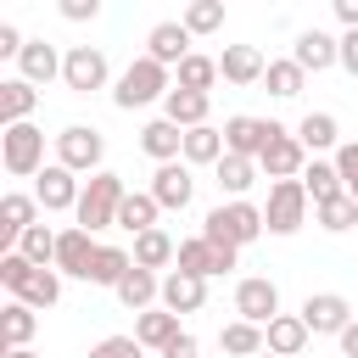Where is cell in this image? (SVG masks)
<instances>
[{
	"mask_svg": "<svg viewBox=\"0 0 358 358\" xmlns=\"http://www.w3.org/2000/svg\"><path fill=\"white\" fill-rule=\"evenodd\" d=\"M0 280H6V291H11L17 302H28V308H56V302H62V274H56V268H34L22 252H0Z\"/></svg>",
	"mask_w": 358,
	"mask_h": 358,
	"instance_id": "cell-1",
	"label": "cell"
},
{
	"mask_svg": "<svg viewBox=\"0 0 358 358\" xmlns=\"http://www.w3.org/2000/svg\"><path fill=\"white\" fill-rule=\"evenodd\" d=\"M268 224H263V207H252V201H218L207 218H201V241H213V246H252L257 235H263Z\"/></svg>",
	"mask_w": 358,
	"mask_h": 358,
	"instance_id": "cell-2",
	"label": "cell"
},
{
	"mask_svg": "<svg viewBox=\"0 0 358 358\" xmlns=\"http://www.w3.org/2000/svg\"><path fill=\"white\" fill-rule=\"evenodd\" d=\"M168 90H173V78H168V67H162V62H151V56H140V62H129V67H123V78H117V90H112V101H117L123 112H134V106H151V101H168Z\"/></svg>",
	"mask_w": 358,
	"mask_h": 358,
	"instance_id": "cell-3",
	"label": "cell"
},
{
	"mask_svg": "<svg viewBox=\"0 0 358 358\" xmlns=\"http://www.w3.org/2000/svg\"><path fill=\"white\" fill-rule=\"evenodd\" d=\"M123 196H129V190H123V173L101 168V173L84 185V196H78V213H73V218H78V229H90V235H95V229L117 224V207H123Z\"/></svg>",
	"mask_w": 358,
	"mask_h": 358,
	"instance_id": "cell-4",
	"label": "cell"
},
{
	"mask_svg": "<svg viewBox=\"0 0 358 358\" xmlns=\"http://www.w3.org/2000/svg\"><path fill=\"white\" fill-rule=\"evenodd\" d=\"M0 162H6V173H17V179L45 173V129H34V123H11V129L0 134Z\"/></svg>",
	"mask_w": 358,
	"mask_h": 358,
	"instance_id": "cell-5",
	"label": "cell"
},
{
	"mask_svg": "<svg viewBox=\"0 0 358 358\" xmlns=\"http://www.w3.org/2000/svg\"><path fill=\"white\" fill-rule=\"evenodd\" d=\"M101 157H106V140H101V129H90V123H67L62 134H56V162L62 168H73V173H101Z\"/></svg>",
	"mask_w": 358,
	"mask_h": 358,
	"instance_id": "cell-6",
	"label": "cell"
},
{
	"mask_svg": "<svg viewBox=\"0 0 358 358\" xmlns=\"http://www.w3.org/2000/svg\"><path fill=\"white\" fill-rule=\"evenodd\" d=\"M263 224H268V235H296V229L308 224V190H302V179H280V185H268Z\"/></svg>",
	"mask_w": 358,
	"mask_h": 358,
	"instance_id": "cell-7",
	"label": "cell"
},
{
	"mask_svg": "<svg viewBox=\"0 0 358 358\" xmlns=\"http://www.w3.org/2000/svg\"><path fill=\"white\" fill-rule=\"evenodd\" d=\"M257 168H263L274 185H280V179H302V168H308V145H302L291 129H280V123H274V134H268V145H263Z\"/></svg>",
	"mask_w": 358,
	"mask_h": 358,
	"instance_id": "cell-8",
	"label": "cell"
},
{
	"mask_svg": "<svg viewBox=\"0 0 358 358\" xmlns=\"http://www.w3.org/2000/svg\"><path fill=\"white\" fill-rule=\"evenodd\" d=\"M235 313L246 319V324H274L280 319V285L274 280H263V274H246L241 285H235Z\"/></svg>",
	"mask_w": 358,
	"mask_h": 358,
	"instance_id": "cell-9",
	"label": "cell"
},
{
	"mask_svg": "<svg viewBox=\"0 0 358 358\" xmlns=\"http://www.w3.org/2000/svg\"><path fill=\"white\" fill-rule=\"evenodd\" d=\"M62 84H67L73 95H95V90H106V56H101L95 45H73V50L62 56Z\"/></svg>",
	"mask_w": 358,
	"mask_h": 358,
	"instance_id": "cell-10",
	"label": "cell"
},
{
	"mask_svg": "<svg viewBox=\"0 0 358 358\" xmlns=\"http://www.w3.org/2000/svg\"><path fill=\"white\" fill-rule=\"evenodd\" d=\"M302 324H308V336H341L352 324V302L341 291H319L302 302Z\"/></svg>",
	"mask_w": 358,
	"mask_h": 358,
	"instance_id": "cell-11",
	"label": "cell"
},
{
	"mask_svg": "<svg viewBox=\"0 0 358 358\" xmlns=\"http://www.w3.org/2000/svg\"><path fill=\"white\" fill-rule=\"evenodd\" d=\"M268 134H274V117H246V112H235V117H224V151L229 157H263V145H268Z\"/></svg>",
	"mask_w": 358,
	"mask_h": 358,
	"instance_id": "cell-12",
	"label": "cell"
},
{
	"mask_svg": "<svg viewBox=\"0 0 358 358\" xmlns=\"http://www.w3.org/2000/svg\"><path fill=\"white\" fill-rule=\"evenodd\" d=\"M34 196H39V207H45V213H78V196H84V185L73 179V168L50 162V168L39 173V185H34Z\"/></svg>",
	"mask_w": 358,
	"mask_h": 358,
	"instance_id": "cell-13",
	"label": "cell"
},
{
	"mask_svg": "<svg viewBox=\"0 0 358 358\" xmlns=\"http://www.w3.org/2000/svg\"><path fill=\"white\" fill-rule=\"evenodd\" d=\"M34 218H39V196H22V190L0 196V241H6V252H17V241L34 229Z\"/></svg>",
	"mask_w": 358,
	"mask_h": 358,
	"instance_id": "cell-14",
	"label": "cell"
},
{
	"mask_svg": "<svg viewBox=\"0 0 358 358\" xmlns=\"http://www.w3.org/2000/svg\"><path fill=\"white\" fill-rule=\"evenodd\" d=\"M190 190H196V179H190V168H185V162H162V168L151 173V196H157V207H162V213L190 207Z\"/></svg>",
	"mask_w": 358,
	"mask_h": 358,
	"instance_id": "cell-15",
	"label": "cell"
},
{
	"mask_svg": "<svg viewBox=\"0 0 358 358\" xmlns=\"http://www.w3.org/2000/svg\"><path fill=\"white\" fill-rule=\"evenodd\" d=\"M95 241H90V229H62L56 235V274H78V280H90V263H95Z\"/></svg>",
	"mask_w": 358,
	"mask_h": 358,
	"instance_id": "cell-16",
	"label": "cell"
},
{
	"mask_svg": "<svg viewBox=\"0 0 358 358\" xmlns=\"http://www.w3.org/2000/svg\"><path fill=\"white\" fill-rule=\"evenodd\" d=\"M291 62H296L302 73H324V67H336V62H341V39H330L324 28H308V34H296Z\"/></svg>",
	"mask_w": 358,
	"mask_h": 358,
	"instance_id": "cell-17",
	"label": "cell"
},
{
	"mask_svg": "<svg viewBox=\"0 0 358 358\" xmlns=\"http://www.w3.org/2000/svg\"><path fill=\"white\" fill-rule=\"evenodd\" d=\"M145 56L162 62V67H179V62L190 56V28H185V22H157V28L145 34Z\"/></svg>",
	"mask_w": 358,
	"mask_h": 358,
	"instance_id": "cell-18",
	"label": "cell"
},
{
	"mask_svg": "<svg viewBox=\"0 0 358 358\" xmlns=\"http://www.w3.org/2000/svg\"><path fill=\"white\" fill-rule=\"evenodd\" d=\"M263 73H268V62H263L257 45H224V56H218V78L224 84H257Z\"/></svg>",
	"mask_w": 358,
	"mask_h": 358,
	"instance_id": "cell-19",
	"label": "cell"
},
{
	"mask_svg": "<svg viewBox=\"0 0 358 358\" xmlns=\"http://www.w3.org/2000/svg\"><path fill=\"white\" fill-rule=\"evenodd\" d=\"M140 151L157 157V168H162V162H179V157H185V129L168 123V117H151V123L140 129Z\"/></svg>",
	"mask_w": 358,
	"mask_h": 358,
	"instance_id": "cell-20",
	"label": "cell"
},
{
	"mask_svg": "<svg viewBox=\"0 0 358 358\" xmlns=\"http://www.w3.org/2000/svg\"><path fill=\"white\" fill-rule=\"evenodd\" d=\"M207 302V280H196V274H162V308L168 313H196Z\"/></svg>",
	"mask_w": 358,
	"mask_h": 358,
	"instance_id": "cell-21",
	"label": "cell"
},
{
	"mask_svg": "<svg viewBox=\"0 0 358 358\" xmlns=\"http://www.w3.org/2000/svg\"><path fill=\"white\" fill-rule=\"evenodd\" d=\"M117 302L129 308V313H151V302H162V280L151 274V268H129V280L117 285Z\"/></svg>",
	"mask_w": 358,
	"mask_h": 358,
	"instance_id": "cell-22",
	"label": "cell"
},
{
	"mask_svg": "<svg viewBox=\"0 0 358 358\" xmlns=\"http://www.w3.org/2000/svg\"><path fill=\"white\" fill-rule=\"evenodd\" d=\"M17 67H22L28 84H50V78H62V56H56V45H45V39H28L22 56H17Z\"/></svg>",
	"mask_w": 358,
	"mask_h": 358,
	"instance_id": "cell-23",
	"label": "cell"
},
{
	"mask_svg": "<svg viewBox=\"0 0 358 358\" xmlns=\"http://www.w3.org/2000/svg\"><path fill=\"white\" fill-rule=\"evenodd\" d=\"M39 106V90L28 84V78H6L0 84V129H11V123H28V112Z\"/></svg>",
	"mask_w": 358,
	"mask_h": 358,
	"instance_id": "cell-24",
	"label": "cell"
},
{
	"mask_svg": "<svg viewBox=\"0 0 358 358\" xmlns=\"http://www.w3.org/2000/svg\"><path fill=\"white\" fill-rule=\"evenodd\" d=\"M207 106H213L207 95H196V90H179V84H173V90H168V101H162V117H168V123H179V129H201V123H207Z\"/></svg>",
	"mask_w": 358,
	"mask_h": 358,
	"instance_id": "cell-25",
	"label": "cell"
},
{
	"mask_svg": "<svg viewBox=\"0 0 358 358\" xmlns=\"http://www.w3.org/2000/svg\"><path fill=\"white\" fill-rule=\"evenodd\" d=\"M179 336H185V330H179V313H168V308H151V313L134 319V341H140V347H157V352H162V347L179 341Z\"/></svg>",
	"mask_w": 358,
	"mask_h": 358,
	"instance_id": "cell-26",
	"label": "cell"
},
{
	"mask_svg": "<svg viewBox=\"0 0 358 358\" xmlns=\"http://www.w3.org/2000/svg\"><path fill=\"white\" fill-rule=\"evenodd\" d=\"M218 347H224L229 358H257V352H268V336H263V324L229 319V324L218 330Z\"/></svg>",
	"mask_w": 358,
	"mask_h": 358,
	"instance_id": "cell-27",
	"label": "cell"
},
{
	"mask_svg": "<svg viewBox=\"0 0 358 358\" xmlns=\"http://www.w3.org/2000/svg\"><path fill=\"white\" fill-rule=\"evenodd\" d=\"M302 190H308V201L313 207H324V201H336V196H347V185H341V173H336V162H308L302 168Z\"/></svg>",
	"mask_w": 358,
	"mask_h": 358,
	"instance_id": "cell-28",
	"label": "cell"
},
{
	"mask_svg": "<svg viewBox=\"0 0 358 358\" xmlns=\"http://www.w3.org/2000/svg\"><path fill=\"white\" fill-rule=\"evenodd\" d=\"M157 196L151 190H129L123 196V207H117V229H129V235H145V229H157Z\"/></svg>",
	"mask_w": 358,
	"mask_h": 358,
	"instance_id": "cell-29",
	"label": "cell"
},
{
	"mask_svg": "<svg viewBox=\"0 0 358 358\" xmlns=\"http://www.w3.org/2000/svg\"><path fill=\"white\" fill-rule=\"evenodd\" d=\"M34 330H39V313H34L28 302H17V296H11V302L0 308V336H6V352H11V347H28V341H34Z\"/></svg>",
	"mask_w": 358,
	"mask_h": 358,
	"instance_id": "cell-30",
	"label": "cell"
},
{
	"mask_svg": "<svg viewBox=\"0 0 358 358\" xmlns=\"http://www.w3.org/2000/svg\"><path fill=\"white\" fill-rule=\"evenodd\" d=\"M263 336H268V352H274V358H296V352L308 347V324H302V313H280Z\"/></svg>",
	"mask_w": 358,
	"mask_h": 358,
	"instance_id": "cell-31",
	"label": "cell"
},
{
	"mask_svg": "<svg viewBox=\"0 0 358 358\" xmlns=\"http://www.w3.org/2000/svg\"><path fill=\"white\" fill-rule=\"evenodd\" d=\"M173 257H179V246H173L168 229H145V235H134V263H140V268L157 274V268H168Z\"/></svg>",
	"mask_w": 358,
	"mask_h": 358,
	"instance_id": "cell-32",
	"label": "cell"
},
{
	"mask_svg": "<svg viewBox=\"0 0 358 358\" xmlns=\"http://www.w3.org/2000/svg\"><path fill=\"white\" fill-rule=\"evenodd\" d=\"M129 268H134V252H123V246H101L95 252V263H90V285H123L129 280Z\"/></svg>",
	"mask_w": 358,
	"mask_h": 358,
	"instance_id": "cell-33",
	"label": "cell"
},
{
	"mask_svg": "<svg viewBox=\"0 0 358 358\" xmlns=\"http://www.w3.org/2000/svg\"><path fill=\"white\" fill-rule=\"evenodd\" d=\"M185 162H224V129L201 123V129H185Z\"/></svg>",
	"mask_w": 358,
	"mask_h": 358,
	"instance_id": "cell-34",
	"label": "cell"
},
{
	"mask_svg": "<svg viewBox=\"0 0 358 358\" xmlns=\"http://www.w3.org/2000/svg\"><path fill=\"white\" fill-rule=\"evenodd\" d=\"M173 73H179L173 84H179V90H196V95H207V90L218 84V62H213V56H196V50H190Z\"/></svg>",
	"mask_w": 358,
	"mask_h": 358,
	"instance_id": "cell-35",
	"label": "cell"
},
{
	"mask_svg": "<svg viewBox=\"0 0 358 358\" xmlns=\"http://www.w3.org/2000/svg\"><path fill=\"white\" fill-rule=\"evenodd\" d=\"M252 179H257V162H252V157H229V151H224V162H218V190H229L235 201H246Z\"/></svg>",
	"mask_w": 358,
	"mask_h": 358,
	"instance_id": "cell-36",
	"label": "cell"
},
{
	"mask_svg": "<svg viewBox=\"0 0 358 358\" xmlns=\"http://www.w3.org/2000/svg\"><path fill=\"white\" fill-rule=\"evenodd\" d=\"M173 268H179V274H196V280H207V274H218V257H213V246H207L201 235H190V241H179V257H173Z\"/></svg>",
	"mask_w": 358,
	"mask_h": 358,
	"instance_id": "cell-37",
	"label": "cell"
},
{
	"mask_svg": "<svg viewBox=\"0 0 358 358\" xmlns=\"http://www.w3.org/2000/svg\"><path fill=\"white\" fill-rule=\"evenodd\" d=\"M296 140H302L308 151H330V145L341 140V129H336V117H330V112H308V117L296 123Z\"/></svg>",
	"mask_w": 358,
	"mask_h": 358,
	"instance_id": "cell-38",
	"label": "cell"
},
{
	"mask_svg": "<svg viewBox=\"0 0 358 358\" xmlns=\"http://www.w3.org/2000/svg\"><path fill=\"white\" fill-rule=\"evenodd\" d=\"M263 84H268V95H280V101H291V95H302V84H308V73L285 56V62H268V73H263Z\"/></svg>",
	"mask_w": 358,
	"mask_h": 358,
	"instance_id": "cell-39",
	"label": "cell"
},
{
	"mask_svg": "<svg viewBox=\"0 0 358 358\" xmlns=\"http://www.w3.org/2000/svg\"><path fill=\"white\" fill-rule=\"evenodd\" d=\"M179 22L190 28V39H196V34H218V28H224V0H190Z\"/></svg>",
	"mask_w": 358,
	"mask_h": 358,
	"instance_id": "cell-40",
	"label": "cell"
},
{
	"mask_svg": "<svg viewBox=\"0 0 358 358\" xmlns=\"http://www.w3.org/2000/svg\"><path fill=\"white\" fill-rule=\"evenodd\" d=\"M17 252H22V257H28L34 268H56V235H50L45 224H34V229H28L22 241H17Z\"/></svg>",
	"mask_w": 358,
	"mask_h": 358,
	"instance_id": "cell-41",
	"label": "cell"
},
{
	"mask_svg": "<svg viewBox=\"0 0 358 358\" xmlns=\"http://www.w3.org/2000/svg\"><path fill=\"white\" fill-rule=\"evenodd\" d=\"M313 213H319V229H330V235H341V229L358 224V201H352V196H336V201H324V207H313Z\"/></svg>",
	"mask_w": 358,
	"mask_h": 358,
	"instance_id": "cell-42",
	"label": "cell"
},
{
	"mask_svg": "<svg viewBox=\"0 0 358 358\" xmlns=\"http://www.w3.org/2000/svg\"><path fill=\"white\" fill-rule=\"evenodd\" d=\"M90 358H145V347L134 336H106V341L90 347Z\"/></svg>",
	"mask_w": 358,
	"mask_h": 358,
	"instance_id": "cell-43",
	"label": "cell"
},
{
	"mask_svg": "<svg viewBox=\"0 0 358 358\" xmlns=\"http://www.w3.org/2000/svg\"><path fill=\"white\" fill-rule=\"evenodd\" d=\"M336 173H341V185H347V196L358 201V140H347V145H336Z\"/></svg>",
	"mask_w": 358,
	"mask_h": 358,
	"instance_id": "cell-44",
	"label": "cell"
},
{
	"mask_svg": "<svg viewBox=\"0 0 358 358\" xmlns=\"http://www.w3.org/2000/svg\"><path fill=\"white\" fill-rule=\"evenodd\" d=\"M95 11H101L95 0H62V17H67V22H84V17H95Z\"/></svg>",
	"mask_w": 358,
	"mask_h": 358,
	"instance_id": "cell-45",
	"label": "cell"
},
{
	"mask_svg": "<svg viewBox=\"0 0 358 358\" xmlns=\"http://www.w3.org/2000/svg\"><path fill=\"white\" fill-rule=\"evenodd\" d=\"M22 45H28V39H22L11 22H0V56H22Z\"/></svg>",
	"mask_w": 358,
	"mask_h": 358,
	"instance_id": "cell-46",
	"label": "cell"
},
{
	"mask_svg": "<svg viewBox=\"0 0 358 358\" xmlns=\"http://www.w3.org/2000/svg\"><path fill=\"white\" fill-rule=\"evenodd\" d=\"M196 352H201V347H196V336H190V330H185L179 341H168V347H162V358H196Z\"/></svg>",
	"mask_w": 358,
	"mask_h": 358,
	"instance_id": "cell-47",
	"label": "cell"
},
{
	"mask_svg": "<svg viewBox=\"0 0 358 358\" xmlns=\"http://www.w3.org/2000/svg\"><path fill=\"white\" fill-rule=\"evenodd\" d=\"M341 67L358 78V28H352V34H341Z\"/></svg>",
	"mask_w": 358,
	"mask_h": 358,
	"instance_id": "cell-48",
	"label": "cell"
},
{
	"mask_svg": "<svg viewBox=\"0 0 358 358\" xmlns=\"http://www.w3.org/2000/svg\"><path fill=\"white\" fill-rule=\"evenodd\" d=\"M336 17H341V28L352 34V28H358V0H336Z\"/></svg>",
	"mask_w": 358,
	"mask_h": 358,
	"instance_id": "cell-49",
	"label": "cell"
},
{
	"mask_svg": "<svg viewBox=\"0 0 358 358\" xmlns=\"http://www.w3.org/2000/svg\"><path fill=\"white\" fill-rule=\"evenodd\" d=\"M336 341H341V358H358V319H352V324H347Z\"/></svg>",
	"mask_w": 358,
	"mask_h": 358,
	"instance_id": "cell-50",
	"label": "cell"
},
{
	"mask_svg": "<svg viewBox=\"0 0 358 358\" xmlns=\"http://www.w3.org/2000/svg\"><path fill=\"white\" fill-rule=\"evenodd\" d=\"M6 358H39V352H34V347H11Z\"/></svg>",
	"mask_w": 358,
	"mask_h": 358,
	"instance_id": "cell-51",
	"label": "cell"
},
{
	"mask_svg": "<svg viewBox=\"0 0 358 358\" xmlns=\"http://www.w3.org/2000/svg\"><path fill=\"white\" fill-rule=\"evenodd\" d=\"M257 358H274V352H257Z\"/></svg>",
	"mask_w": 358,
	"mask_h": 358,
	"instance_id": "cell-52",
	"label": "cell"
}]
</instances>
